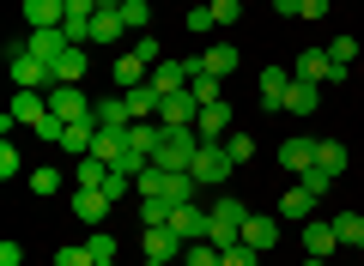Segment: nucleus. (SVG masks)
<instances>
[{
    "label": "nucleus",
    "mask_w": 364,
    "mask_h": 266,
    "mask_svg": "<svg viewBox=\"0 0 364 266\" xmlns=\"http://www.w3.org/2000/svg\"><path fill=\"white\" fill-rule=\"evenodd\" d=\"M207 212H213V224H207V242H219V248H231V242H243V218H249V206L237 200V194H225V200H213Z\"/></svg>",
    "instance_id": "obj_1"
},
{
    "label": "nucleus",
    "mask_w": 364,
    "mask_h": 266,
    "mask_svg": "<svg viewBox=\"0 0 364 266\" xmlns=\"http://www.w3.org/2000/svg\"><path fill=\"white\" fill-rule=\"evenodd\" d=\"M195 152H200V133H195V127H164L152 164L158 170H188V164H195Z\"/></svg>",
    "instance_id": "obj_2"
},
{
    "label": "nucleus",
    "mask_w": 364,
    "mask_h": 266,
    "mask_svg": "<svg viewBox=\"0 0 364 266\" xmlns=\"http://www.w3.org/2000/svg\"><path fill=\"white\" fill-rule=\"evenodd\" d=\"M6 61H13V85L18 91H55V67L37 61L31 49H6Z\"/></svg>",
    "instance_id": "obj_3"
},
{
    "label": "nucleus",
    "mask_w": 364,
    "mask_h": 266,
    "mask_svg": "<svg viewBox=\"0 0 364 266\" xmlns=\"http://www.w3.org/2000/svg\"><path fill=\"white\" fill-rule=\"evenodd\" d=\"M49 121V91H13V109L0 115V127L13 133V127H43Z\"/></svg>",
    "instance_id": "obj_4"
},
{
    "label": "nucleus",
    "mask_w": 364,
    "mask_h": 266,
    "mask_svg": "<svg viewBox=\"0 0 364 266\" xmlns=\"http://www.w3.org/2000/svg\"><path fill=\"white\" fill-rule=\"evenodd\" d=\"M231 170H237V164H231V152H225V145H200L195 164H188V176L213 188V182H231Z\"/></svg>",
    "instance_id": "obj_5"
},
{
    "label": "nucleus",
    "mask_w": 364,
    "mask_h": 266,
    "mask_svg": "<svg viewBox=\"0 0 364 266\" xmlns=\"http://www.w3.org/2000/svg\"><path fill=\"white\" fill-rule=\"evenodd\" d=\"M255 91H261V109L279 115V109H286V91H291V73H286V67H261V73H255Z\"/></svg>",
    "instance_id": "obj_6"
},
{
    "label": "nucleus",
    "mask_w": 364,
    "mask_h": 266,
    "mask_svg": "<svg viewBox=\"0 0 364 266\" xmlns=\"http://www.w3.org/2000/svg\"><path fill=\"white\" fill-rule=\"evenodd\" d=\"M195 115H200V97H195L188 85L170 91V97L158 103V121H164V127H195Z\"/></svg>",
    "instance_id": "obj_7"
},
{
    "label": "nucleus",
    "mask_w": 364,
    "mask_h": 266,
    "mask_svg": "<svg viewBox=\"0 0 364 266\" xmlns=\"http://www.w3.org/2000/svg\"><path fill=\"white\" fill-rule=\"evenodd\" d=\"M195 133H200V145H225V133H231V103H207V109L195 115Z\"/></svg>",
    "instance_id": "obj_8"
},
{
    "label": "nucleus",
    "mask_w": 364,
    "mask_h": 266,
    "mask_svg": "<svg viewBox=\"0 0 364 266\" xmlns=\"http://www.w3.org/2000/svg\"><path fill=\"white\" fill-rule=\"evenodd\" d=\"M146 260H158V266H170V260H182V248H188V242H182L176 236V230H170V224H152V230H146Z\"/></svg>",
    "instance_id": "obj_9"
},
{
    "label": "nucleus",
    "mask_w": 364,
    "mask_h": 266,
    "mask_svg": "<svg viewBox=\"0 0 364 266\" xmlns=\"http://www.w3.org/2000/svg\"><path fill=\"white\" fill-rule=\"evenodd\" d=\"M207 224H213L207 206H195V200H188V206H170V230H176L182 242H200V236H207Z\"/></svg>",
    "instance_id": "obj_10"
},
{
    "label": "nucleus",
    "mask_w": 364,
    "mask_h": 266,
    "mask_svg": "<svg viewBox=\"0 0 364 266\" xmlns=\"http://www.w3.org/2000/svg\"><path fill=\"white\" fill-rule=\"evenodd\" d=\"M279 230H286V218H267V212H249V218H243V242H249L255 254H267L273 242H279Z\"/></svg>",
    "instance_id": "obj_11"
},
{
    "label": "nucleus",
    "mask_w": 364,
    "mask_h": 266,
    "mask_svg": "<svg viewBox=\"0 0 364 266\" xmlns=\"http://www.w3.org/2000/svg\"><path fill=\"white\" fill-rule=\"evenodd\" d=\"M49 115H61V121H85L91 115V97L79 85H55L49 91Z\"/></svg>",
    "instance_id": "obj_12"
},
{
    "label": "nucleus",
    "mask_w": 364,
    "mask_h": 266,
    "mask_svg": "<svg viewBox=\"0 0 364 266\" xmlns=\"http://www.w3.org/2000/svg\"><path fill=\"white\" fill-rule=\"evenodd\" d=\"M109 206H116V200H109L104 188H73V218H79V224H104Z\"/></svg>",
    "instance_id": "obj_13"
},
{
    "label": "nucleus",
    "mask_w": 364,
    "mask_h": 266,
    "mask_svg": "<svg viewBox=\"0 0 364 266\" xmlns=\"http://www.w3.org/2000/svg\"><path fill=\"white\" fill-rule=\"evenodd\" d=\"M316 145H322V140H310V133H291V140L279 145V164H286L291 176H304V170H316Z\"/></svg>",
    "instance_id": "obj_14"
},
{
    "label": "nucleus",
    "mask_w": 364,
    "mask_h": 266,
    "mask_svg": "<svg viewBox=\"0 0 364 266\" xmlns=\"http://www.w3.org/2000/svg\"><path fill=\"white\" fill-rule=\"evenodd\" d=\"M91 121L104 127V133H128L134 115H128V103H122V91H116V97H104V103H91Z\"/></svg>",
    "instance_id": "obj_15"
},
{
    "label": "nucleus",
    "mask_w": 364,
    "mask_h": 266,
    "mask_svg": "<svg viewBox=\"0 0 364 266\" xmlns=\"http://www.w3.org/2000/svg\"><path fill=\"white\" fill-rule=\"evenodd\" d=\"M340 248V236H334V218H304V254H334Z\"/></svg>",
    "instance_id": "obj_16"
},
{
    "label": "nucleus",
    "mask_w": 364,
    "mask_h": 266,
    "mask_svg": "<svg viewBox=\"0 0 364 266\" xmlns=\"http://www.w3.org/2000/svg\"><path fill=\"white\" fill-rule=\"evenodd\" d=\"M49 67H55V85H79L85 79V43H67Z\"/></svg>",
    "instance_id": "obj_17"
},
{
    "label": "nucleus",
    "mask_w": 364,
    "mask_h": 266,
    "mask_svg": "<svg viewBox=\"0 0 364 266\" xmlns=\"http://www.w3.org/2000/svg\"><path fill=\"white\" fill-rule=\"evenodd\" d=\"M146 85H152L158 97H170V91H182V85H188V61H158L152 73H146Z\"/></svg>",
    "instance_id": "obj_18"
},
{
    "label": "nucleus",
    "mask_w": 364,
    "mask_h": 266,
    "mask_svg": "<svg viewBox=\"0 0 364 266\" xmlns=\"http://www.w3.org/2000/svg\"><path fill=\"white\" fill-rule=\"evenodd\" d=\"M25 25H31V31L67 25V0H25Z\"/></svg>",
    "instance_id": "obj_19"
},
{
    "label": "nucleus",
    "mask_w": 364,
    "mask_h": 266,
    "mask_svg": "<svg viewBox=\"0 0 364 266\" xmlns=\"http://www.w3.org/2000/svg\"><path fill=\"white\" fill-rule=\"evenodd\" d=\"M146 73H152V67H146V61H140V55H134V49H128V55H116V61H109V79H116L122 91L146 85Z\"/></svg>",
    "instance_id": "obj_20"
},
{
    "label": "nucleus",
    "mask_w": 364,
    "mask_h": 266,
    "mask_svg": "<svg viewBox=\"0 0 364 266\" xmlns=\"http://www.w3.org/2000/svg\"><path fill=\"white\" fill-rule=\"evenodd\" d=\"M316 200H322V194H310V188H286L279 218H286V224H304V218H316Z\"/></svg>",
    "instance_id": "obj_21"
},
{
    "label": "nucleus",
    "mask_w": 364,
    "mask_h": 266,
    "mask_svg": "<svg viewBox=\"0 0 364 266\" xmlns=\"http://www.w3.org/2000/svg\"><path fill=\"white\" fill-rule=\"evenodd\" d=\"M122 37H128L122 13H116V6H97V18H91V43H104V49H109V43H122Z\"/></svg>",
    "instance_id": "obj_22"
},
{
    "label": "nucleus",
    "mask_w": 364,
    "mask_h": 266,
    "mask_svg": "<svg viewBox=\"0 0 364 266\" xmlns=\"http://www.w3.org/2000/svg\"><path fill=\"white\" fill-rule=\"evenodd\" d=\"M158 140H164V121H134L128 127V152H140V157H158Z\"/></svg>",
    "instance_id": "obj_23"
},
{
    "label": "nucleus",
    "mask_w": 364,
    "mask_h": 266,
    "mask_svg": "<svg viewBox=\"0 0 364 266\" xmlns=\"http://www.w3.org/2000/svg\"><path fill=\"white\" fill-rule=\"evenodd\" d=\"M25 49L37 55V61H55V55L67 49V31H61V25H49V31H31V37H25Z\"/></svg>",
    "instance_id": "obj_24"
},
{
    "label": "nucleus",
    "mask_w": 364,
    "mask_h": 266,
    "mask_svg": "<svg viewBox=\"0 0 364 266\" xmlns=\"http://www.w3.org/2000/svg\"><path fill=\"white\" fill-rule=\"evenodd\" d=\"M195 61L207 67L213 79H231V73H237V43H213V49H207V55H195Z\"/></svg>",
    "instance_id": "obj_25"
},
{
    "label": "nucleus",
    "mask_w": 364,
    "mask_h": 266,
    "mask_svg": "<svg viewBox=\"0 0 364 266\" xmlns=\"http://www.w3.org/2000/svg\"><path fill=\"white\" fill-rule=\"evenodd\" d=\"M122 103H128L134 121H158V103H164V97H158L152 85H134V91H122Z\"/></svg>",
    "instance_id": "obj_26"
},
{
    "label": "nucleus",
    "mask_w": 364,
    "mask_h": 266,
    "mask_svg": "<svg viewBox=\"0 0 364 266\" xmlns=\"http://www.w3.org/2000/svg\"><path fill=\"white\" fill-rule=\"evenodd\" d=\"M346 164H352V157H346V145H340V140H322V145H316V170H322V176H346Z\"/></svg>",
    "instance_id": "obj_27"
},
{
    "label": "nucleus",
    "mask_w": 364,
    "mask_h": 266,
    "mask_svg": "<svg viewBox=\"0 0 364 266\" xmlns=\"http://www.w3.org/2000/svg\"><path fill=\"white\" fill-rule=\"evenodd\" d=\"M316 103H322V91H316L310 79H291V91H286V109H291V115H316Z\"/></svg>",
    "instance_id": "obj_28"
},
{
    "label": "nucleus",
    "mask_w": 364,
    "mask_h": 266,
    "mask_svg": "<svg viewBox=\"0 0 364 266\" xmlns=\"http://www.w3.org/2000/svg\"><path fill=\"white\" fill-rule=\"evenodd\" d=\"M334 236H340V248L364 254V218H358V212H340V218H334Z\"/></svg>",
    "instance_id": "obj_29"
},
{
    "label": "nucleus",
    "mask_w": 364,
    "mask_h": 266,
    "mask_svg": "<svg viewBox=\"0 0 364 266\" xmlns=\"http://www.w3.org/2000/svg\"><path fill=\"white\" fill-rule=\"evenodd\" d=\"M182 266H225V248L200 236V242H188V248H182Z\"/></svg>",
    "instance_id": "obj_30"
},
{
    "label": "nucleus",
    "mask_w": 364,
    "mask_h": 266,
    "mask_svg": "<svg viewBox=\"0 0 364 266\" xmlns=\"http://www.w3.org/2000/svg\"><path fill=\"white\" fill-rule=\"evenodd\" d=\"M109 170H116V164H104V157H79L73 182H79V188H104V182H109Z\"/></svg>",
    "instance_id": "obj_31"
},
{
    "label": "nucleus",
    "mask_w": 364,
    "mask_h": 266,
    "mask_svg": "<svg viewBox=\"0 0 364 266\" xmlns=\"http://www.w3.org/2000/svg\"><path fill=\"white\" fill-rule=\"evenodd\" d=\"M116 13H122V25H128V31H146V25H152V0H122Z\"/></svg>",
    "instance_id": "obj_32"
},
{
    "label": "nucleus",
    "mask_w": 364,
    "mask_h": 266,
    "mask_svg": "<svg viewBox=\"0 0 364 266\" xmlns=\"http://www.w3.org/2000/svg\"><path fill=\"white\" fill-rule=\"evenodd\" d=\"M85 248H91V260H116V236H109V230H91Z\"/></svg>",
    "instance_id": "obj_33"
},
{
    "label": "nucleus",
    "mask_w": 364,
    "mask_h": 266,
    "mask_svg": "<svg viewBox=\"0 0 364 266\" xmlns=\"http://www.w3.org/2000/svg\"><path fill=\"white\" fill-rule=\"evenodd\" d=\"M188 31H195V37L219 31V18H213V6H207V0H200V6H188Z\"/></svg>",
    "instance_id": "obj_34"
},
{
    "label": "nucleus",
    "mask_w": 364,
    "mask_h": 266,
    "mask_svg": "<svg viewBox=\"0 0 364 266\" xmlns=\"http://www.w3.org/2000/svg\"><path fill=\"white\" fill-rule=\"evenodd\" d=\"M225 152H231V164H249L255 157V140L249 133H225Z\"/></svg>",
    "instance_id": "obj_35"
},
{
    "label": "nucleus",
    "mask_w": 364,
    "mask_h": 266,
    "mask_svg": "<svg viewBox=\"0 0 364 266\" xmlns=\"http://www.w3.org/2000/svg\"><path fill=\"white\" fill-rule=\"evenodd\" d=\"M328 55H334V67H352V61H358V37H334Z\"/></svg>",
    "instance_id": "obj_36"
},
{
    "label": "nucleus",
    "mask_w": 364,
    "mask_h": 266,
    "mask_svg": "<svg viewBox=\"0 0 364 266\" xmlns=\"http://www.w3.org/2000/svg\"><path fill=\"white\" fill-rule=\"evenodd\" d=\"M31 194H61V170H31Z\"/></svg>",
    "instance_id": "obj_37"
},
{
    "label": "nucleus",
    "mask_w": 364,
    "mask_h": 266,
    "mask_svg": "<svg viewBox=\"0 0 364 266\" xmlns=\"http://www.w3.org/2000/svg\"><path fill=\"white\" fill-rule=\"evenodd\" d=\"M18 170H25V157H18V145H13V140H6V145H0V176L13 182V176H18Z\"/></svg>",
    "instance_id": "obj_38"
},
{
    "label": "nucleus",
    "mask_w": 364,
    "mask_h": 266,
    "mask_svg": "<svg viewBox=\"0 0 364 266\" xmlns=\"http://www.w3.org/2000/svg\"><path fill=\"white\" fill-rule=\"evenodd\" d=\"M207 6H213L219 25H237V18H243V0H207Z\"/></svg>",
    "instance_id": "obj_39"
},
{
    "label": "nucleus",
    "mask_w": 364,
    "mask_h": 266,
    "mask_svg": "<svg viewBox=\"0 0 364 266\" xmlns=\"http://www.w3.org/2000/svg\"><path fill=\"white\" fill-rule=\"evenodd\" d=\"M225 266H255V248H249V242H231V248H225Z\"/></svg>",
    "instance_id": "obj_40"
},
{
    "label": "nucleus",
    "mask_w": 364,
    "mask_h": 266,
    "mask_svg": "<svg viewBox=\"0 0 364 266\" xmlns=\"http://www.w3.org/2000/svg\"><path fill=\"white\" fill-rule=\"evenodd\" d=\"M134 55H140L146 67H158V61H164V55H158V37H134Z\"/></svg>",
    "instance_id": "obj_41"
},
{
    "label": "nucleus",
    "mask_w": 364,
    "mask_h": 266,
    "mask_svg": "<svg viewBox=\"0 0 364 266\" xmlns=\"http://www.w3.org/2000/svg\"><path fill=\"white\" fill-rule=\"evenodd\" d=\"M55 266H97V260H91V248H61Z\"/></svg>",
    "instance_id": "obj_42"
},
{
    "label": "nucleus",
    "mask_w": 364,
    "mask_h": 266,
    "mask_svg": "<svg viewBox=\"0 0 364 266\" xmlns=\"http://www.w3.org/2000/svg\"><path fill=\"white\" fill-rule=\"evenodd\" d=\"M304 188H310V194H328V188H334V176H322V170H304Z\"/></svg>",
    "instance_id": "obj_43"
},
{
    "label": "nucleus",
    "mask_w": 364,
    "mask_h": 266,
    "mask_svg": "<svg viewBox=\"0 0 364 266\" xmlns=\"http://www.w3.org/2000/svg\"><path fill=\"white\" fill-rule=\"evenodd\" d=\"M273 13L279 18H304V0H273Z\"/></svg>",
    "instance_id": "obj_44"
},
{
    "label": "nucleus",
    "mask_w": 364,
    "mask_h": 266,
    "mask_svg": "<svg viewBox=\"0 0 364 266\" xmlns=\"http://www.w3.org/2000/svg\"><path fill=\"white\" fill-rule=\"evenodd\" d=\"M0 266H25V248H18V242H6V248H0Z\"/></svg>",
    "instance_id": "obj_45"
},
{
    "label": "nucleus",
    "mask_w": 364,
    "mask_h": 266,
    "mask_svg": "<svg viewBox=\"0 0 364 266\" xmlns=\"http://www.w3.org/2000/svg\"><path fill=\"white\" fill-rule=\"evenodd\" d=\"M328 6L334 0H304V18H328Z\"/></svg>",
    "instance_id": "obj_46"
},
{
    "label": "nucleus",
    "mask_w": 364,
    "mask_h": 266,
    "mask_svg": "<svg viewBox=\"0 0 364 266\" xmlns=\"http://www.w3.org/2000/svg\"><path fill=\"white\" fill-rule=\"evenodd\" d=\"M304 266H328V260H322V254H304Z\"/></svg>",
    "instance_id": "obj_47"
},
{
    "label": "nucleus",
    "mask_w": 364,
    "mask_h": 266,
    "mask_svg": "<svg viewBox=\"0 0 364 266\" xmlns=\"http://www.w3.org/2000/svg\"><path fill=\"white\" fill-rule=\"evenodd\" d=\"M97 266H116V260H97Z\"/></svg>",
    "instance_id": "obj_48"
},
{
    "label": "nucleus",
    "mask_w": 364,
    "mask_h": 266,
    "mask_svg": "<svg viewBox=\"0 0 364 266\" xmlns=\"http://www.w3.org/2000/svg\"><path fill=\"white\" fill-rule=\"evenodd\" d=\"M146 266H158V260H146Z\"/></svg>",
    "instance_id": "obj_49"
},
{
    "label": "nucleus",
    "mask_w": 364,
    "mask_h": 266,
    "mask_svg": "<svg viewBox=\"0 0 364 266\" xmlns=\"http://www.w3.org/2000/svg\"><path fill=\"white\" fill-rule=\"evenodd\" d=\"M195 6H200V0H195Z\"/></svg>",
    "instance_id": "obj_50"
}]
</instances>
